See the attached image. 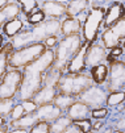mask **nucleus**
<instances>
[{
    "instance_id": "1",
    "label": "nucleus",
    "mask_w": 125,
    "mask_h": 133,
    "mask_svg": "<svg viewBox=\"0 0 125 133\" xmlns=\"http://www.w3.org/2000/svg\"><path fill=\"white\" fill-rule=\"evenodd\" d=\"M55 53L47 49L37 61L23 69V83L17 95L19 102L33 100V98L42 88L47 71L54 66Z\"/></svg>"
},
{
    "instance_id": "2",
    "label": "nucleus",
    "mask_w": 125,
    "mask_h": 133,
    "mask_svg": "<svg viewBox=\"0 0 125 133\" xmlns=\"http://www.w3.org/2000/svg\"><path fill=\"white\" fill-rule=\"evenodd\" d=\"M61 20H55V18H46V20L37 25V26H30V28H24L20 34H17L15 38L9 40L13 50L21 49L24 46L37 44L47 40L49 37H54L61 34Z\"/></svg>"
},
{
    "instance_id": "3",
    "label": "nucleus",
    "mask_w": 125,
    "mask_h": 133,
    "mask_svg": "<svg viewBox=\"0 0 125 133\" xmlns=\"http://www.w3.org/2000/svg\"><path fill=\"white\" fill-rule=\"evenodd\" d=\"M84 42V41H83ZM82 42V36H68V37H62L59 40L58 46L55 48V61H54V67L55 70L61 71L63 75L67 71V66L70 61L77 55V53L80 50L83 46Z\"/></svg>"
},
{
    "instance_id": "4",
    "label": "nucleus",
    "mask_w": 125,
    "mask_h": 133,
    "mask_svg": "<svg viewBox=\"0 0 125 133\" xmlns=\"http://www.w3.org/2000/svg\"><path fill=\"white\" fill-rule=\"evenodd\" d=\"M94 86V81L90 72L82 74H65L61 77L58 83V92L66 94L78 99L80 95Z\"/></svg>"
},
{
    "instance_id": "5",
    "label": "nucleus",
    "mask_w": 125,
    "mask_h": 133,
    "mask_svg": "<svg viewBox=\"0 0 125 133\" xmlns=\"http://www.w3.org/2000/svg\"><path fill=\"white\" fill-rule=\"evenodd\" d=\"M46 46L42 42L32 44L28 46H24L21 49L13 50L12 54L9 55V62L8 66L9 69H16V70H23L28 65L37 61L40 57L46 51Z\"/></svg>"
},
{
    "instance_id": "6",
    "label": "nucleus",
    "mask_w": 125,
    "mask_h": 133,
    "mask_svg": "<svg viewBox=\"0 0 125 133\" xmlns=\"http://www.w3.org/2000/svg\"><path fill=\"white\" fill-rule=\"evenodd\" d=\"M105 11L107 8L92 4V9L88 11L86 20L83 23V41H86L87 44H95L98 34L100 32V28L104 23V16H105Z\"/></svg>"
},
{
    "instance_id": "7",
    "label": "nucleus",
    "mask_w": 125,
    "mask_h": 133,
    "mask_svg": "<svg viewBox=\"0 0 125 133\" xmlns=\"http://www.w3.org/2000/svg\"><path fill=\"white\" fill-rule=\"evenodd\" d=\"M62 75L63 74L61 71L55 70L54 67H51L47 71L45 81H44V84H42V88L33 98V102L38 107L51 104L54 102L55 96L58 95V83H59V79H61Z\"/></svg>"
},
{
    "instance_id": "8",
    "label": "nucleus",
    "mask_w": 125,
    "mask_h": 133,
    "mask_svg": "<svg viewBox=\"0 0 125 133\" xmlns=\"http://www.w3.org/2000/svg\"><path fill=\"white\" fill-rule=\"evenodd\" d=\"M23 83V70L9 69L0 82V100L16 99Z\"/></svg>"
},
{
    "instance_id": "9",
    "label": "nucleus",
    "mask_w": 125,
    "mask_h": 133,
    "mask_svg": "<svg viewBox=\"0 0 125 133\" xmlns=\"http://www.w3.org/2000/svg\"><path fill=\"white\" fill-rule=\"evenodd\" d=\"M109 62V77L107 81V92L125 91V63L124 61H117L112 57H107Z\"/></svg>"
},
{
    "instance_id": "10",
    "label": "nucleus",
    "mask_w": 125,
    "mask_h": 133,
    "mask_svg": "<svg viewBox=\"0 0 125 133\" xmlns=\"http://www.w3.org/2000/svg\"><path fill=\"white\" fill-rule=\"evenodd\" d=\"M125 41V17L113 26L104 29L101 33V42L107 50H112Z\"/></svg>"
},
{
    "instance_id": "11",
    "label": "nucleus",
    "mask_w": 125,
    "mask_h": 133,
    "mask_svg": "<svg viewBox=\"0 0 125 133\" xmlns=\"http://www.w3.org/2000/svg\"><path fill=\"white\" fill-rule=\"evenodd\" d=\"M107 98H108V92H107L104 88H101L100 86L94 84L92 87L86 90L78 98V100H80L84 104H87L91 109H96V108L105 107Z\"/></svg>"
},
{
    "instance_id": "12",
    "label": "nucleus",
    "mask_w": 125,
    "mask_h": 133,
    "mask_svg": "<svg viewBox=\"0 0 125 133\" xmlns=\"http://www.w3.org/2000/svg\"><path fill=\"white\" fill-rule=\"evenodd\" d=\"M108 57L107 49L100 45V44H90L87 49V54H86V65L87 67H95L99 66L101 63H104V61Z\"/></svg>"
},
{
    "instance_id": "13",
    "label": "nucleus",
    "mask_w": 125,
    "mask_h": 133,
    "mask_svg": "<svg viewBox=\"0 0 125 133\" xmlns=\"http://www.w3.org/2000/svg\"><path fill=\"white\" fill-rule=\"evenodd\" d=\"M124 17H125V7H124V4L120 3V2L112 3L105 11L104 23H103L104 29H108V28L113 26L116 23H119Z\"/></svg>"
},
{
    "instance_id": "14",
    "label": "nucleus",
    "mask_w": 125,
    "mask_h": 133,
    "mask_svg": "<svg viewBox=\"0 0 125 133\" xmlns=\"http://www.w3.org/2000/svg\"><path fill=\"white\" fill-rule=\"evenodd\" d=\"M88 45L86 41L83 42V46L80 48V50L77 53V55L73 59L70 61L68 66H67V74H82L86 72L87 65H86V54H87V49Z\"/></svg>"
},
{
    "instance_id": "15",
    "label": "nucleus",
    "mask_w": 125,
    "mask_h": 133,
    "mask_svg": "<svg viewBox=\"0 0 125 133\" xmlns=\"http://www.w3.org/2000/svg\"><path fill=\"white\" fill-rule=\"evenodd\" d=\"M41 9L45 13V16L47 18H55L59 20L61 17L66 16V11H67V3L63 2H44L41 4Z\"/></svg>"
},
{
    "instance_id": "16",
    "label": "nucleus",
    "mask_w": 125,
    "mask_h": 133,
    "mask_svg": "<svg viewBox=\"0 0 125 133\" xmlns=\"http://www.w3.org/2000/svg\"><path fill=\"white\" fill-rule=\"evenodd\" d=\"M91 108L88 107L87 104H84L80 100H77L73 105L68 108V111L66 112V116L70 117L71 120L74 121H80V120H86L91 116Z\"/></svg>"
},
{
    "instance_id": "17",
    "label": "nucleus",
    "mask_w": 125,
    "mask_h": 133,
    "mask_svg": "<svg viewBox=\"0 0 125 133\" xmlns=\"http://www.w3.org/2000/svg\"><path fill=\"white\" fill-rule=\"evenodd\" d=\"M36 113H37L40 121H45V123H49V124H51L53 121H55L58 117L63 116V112L53 103L38 107V109H37Z\"/></svg>"
},
{
    "instance_id": "18",
    "label": "nucleus",
    "mask_w": 125,
    "mask_h": 133,
    "mask_svg": "<svg viewBox=\"0 0 125 133\" xmlns=\"http://www.w3.org/2000/svg\"><path fill=\"white\" fill-rule=\"evenodd\" d=\"M21 13L23 11L19 2H8V4L3 9H0V29H3V26L8 21L13 20L16 17H20Z\"/></svg>"
},
{
    "instance_id": "19",
    "label": "nucleus",
    "mask_w": 125,
    "mask_h": 133,
    "mask_svg": "<svg viewBox=\"0 0 125 133\" xmlns=\"http://www.w3.org/2000/svg\"><path fill=\"white\" fill-rule=\"evenodd\" d=\"M83 29V23L79 18H71V17H66L62 21L61 25V34L63 37H68V36H80Z\"/></svg>"
},
{
    "instance_id": "20",
    "label": "nucleus",
    "mask_w": 125,
    "mask_h": 133,
    "mask_svg": "<svg viewBox=\"0 0 125 133\" xmlns=\"http://www.w3.org/2000/svg\"><path fill=\"white\" fill-rule=\"evenodd\" d=\"M37 123H40L38 120V116H37V113H25V115L19 119V120H11L9 121V128L12 129H32Z\"/></svg>"
},
{
    "instance_id": "21",
    "label": "nucleus",
    "mask_w": 125,
    "mask_h": 133,
    "mask_svg": "<svg viewBox=\"0 0 125 133\" xmlns=\"http://www.w3.org/2000/svg\"><path fill=\"white\" fill-rule=\"evenodd\" d=\"M90 75L94 81V84H96V86L104 84V83H107L108 77H109V66L105 63H101L99 66L91 67Z\"/></svg>"
},
{
    "instance_id": "22",
    "label": "nucleus",
    "mask_w": 125,
    "mask_h": 133,
    "mask_svg": "<svg viewBox=\"0 0 125 133\" xmlns=\"http://www.w3.org/2000/svg\"><path fill=\"white\" fill-rule=\"evenodd\" d=\"M23 29H24V20L20 16V17H16V18H13V20L8 21L3 26V34L5 37H8L9 40H12L17 34H20L23 32Z\"/></svg>"
},
{
    "instance_id": "23",
    "label": "nucleus",
    "mask_w": 125,
    "mask_h": 133,
    "mask_svg": "<svg viewBox=\"0 0 125 133\" xmlns=\"http://www.w3.org/2000/svg\"><path fill=\"white\" fill-rule=\"evenodd\" d=\"M12 51H13V48L9 41L5 42L4 46L2 48V50H0V82L4 78L7 71L9 70L8 62H9V55L12 54Z\"/></svg>"
},
{
    "instance_id": "24",
    "label": "nucleus",
    "mask_w": 125,
    "mask_h": 133,
    "mask_svg": "<svg viewBox=\"0 0 125 133\" xmlns=\"http://www.w3.org/2000/svg\"><path fill=\"white\" fill-rule=\"evenodd\" d=\"M88 5H90V3H88L87 0H74V2H68L67 3L66 17L77 18L78 16H80L87 9Z\"/></svg>"
},
{
    "instance_id": "25",
    "label": "nucleus",
    "mask_w": 125,
    "mask_h": 133,
    "mask_svg": "<svg viewBox=\"0 0 125 133\" xmlns=\"http://www.w3.org/2000/svg\"><path fill=\"white\" fill-rule=\"evenodd\" d=\"M77 100H78V99H75L74 96H70V95H66V94H61V92H58V95L55 96V99H54V102H53V104L57 105L62 112H67L68 108L73 105Z\"/></svg>"
},
{
    "instance_id": "26",
    "label": "nucleus",
    "mask_w": 125,
    "mask_h": 133,
    "mask_svg": "<svg viewBox=\"0 0 125 133\" xmlns=\"http://www.w3.org/2000/svg\"><path fill=\"white\" fill-rule=\"evenodd\" d=\"M71 125H73V120L70 117L61 116L50 124V133H65Z\"/></svg>"
},
{
    "instance_id": "27",
    "label": "nucleus",
    "mask_w": 125,
    "mask_h": 133,
    "mask_svg": "<svg viewBox=\"0 0 125 133\" xmlns=\"http://www.w3.org/2000/svg\"><path fill=\"white\" fill-rule=\"evenodd\" d=\"M125 102V91H116V92H109L108 98H107V107L109 108H116L119 105H122Z\"/></svg>"
},
{
    "instance_id": "28",
    "label": "nucleus",
    "mask_w": 125,
    "mask_h": 133,
    "mask_svg": "<svg viewBox=\"0 0 125 133\" xmlns=\"http://www.w3.org/2000/svg\"><path fill=\"white\" fill-rule=\"evenodd\" d=\"M46 18H47V17L45 16V13L42 12V9H41V7H40L38 9L33 11L30 15L26 16V23H28L29 26H37V25L42 24Z\"/></svg>"
},
{
    "instance_id": "29",
    "label": "nucleus",
    "mask_w": 125,
    "mask_h": 133,
    "mask_svg": "<svg viewBox=\"0 0 125 133\" xmlns=\"http://www.w3.org/2000/svg\"><path fill=\"white\" fill-rule=\"evenodd\" d=\"M19 4H20L21 11H23V15H25V17L28 15H30L33 11L40 8L38 2H36V0H19Z\"/></svg>"
},
{
    "instance_id": "30",
    "label": "nucleus",
    "mask_w": 125,
    "mask_h": 133,
    "mask_svg": "<svg viewBox=\"0 0 125 133\" xmlns=\"http://www.w3.org/2000/svg\"><path fill=\"white\" fill-rule=\"evenodd\" d=\"M16 103L15 99H4V100H0V116L2 117H7L9 116L13 108H15Z\"/></svg>"
},
{
    "instance_id": "31",
    "label": "nucleus",
    "mask_w": 125,
    "mask_h": 133,
    "mask_svg": "<svg viewBox=\"0 0 125 133\" xmlns=\"http://www.w3.org/2000/svg\"><path fill=\"white\" fill-rule=\"evenodd\" d=\"M82 133H90L92 132V123L90 119H86V120H80V121H74L73 123Z\"/></svg>"
},
{
    "instance_id": "32",
    "label": "nucleus",
    "mask_w": 125,
    "mask_h": 133,
    "mask_svg": "<svg viewBox=\"0 0 125 133\" xmlns=\"http://www.w3.org/2000/svg\"><path fill=\"white\" fill-rule=\"evenodd\" d=\"M108 108L107 107H103V108H96V109H92L91 111V117L94 120H105L107 116H108Z\"/></svg>"
},
{
    "instance_id": "33",
    "label": "nucleus",
    "mask_w": 125,
    "mask_h": 133,
    "mask_svg": "<svg viewBox=\"0 0 125 133\" xmlns=\"http://www.w3.org/2000/svg\"><path fill=\"white\" fill-rule=\"evenodd\" d=\"M29 133H50V124L45 121H40L29 130Z\"/></svg>"
},
{
    "instance_id": "34",
    "label": "nucleus",
    "mask_w": 125,
    "mask_h": 133,
    "mask_svg": "<svg viewBox=\"0 0 125 133\" xmlns=\"http://www.w3.org/2000/svg\"><path fill=\"white\" fill-rule=\"evenodd\" d=\"M24 115H25L24 107H23L21 102H19V103L15 105V108H13V111H12V113H11V119H12V120H19V119H21Z\"/></svg>"
},
{
    "instance_id": "35",
    "label": "nucleus",
    "mask_w": 125,
    "mask_h": 133,
    "mask_svg": "<svg viewBox=\"0 0 125 133\" xmlns=\"http://www.w3.org/2000/svg\"><path fill=\"white\" fill-rule=\"evenodd\" d=\"M21 104L24 107L25 113H34V112H37V109H38V105L36 104L33 100H25V102H21Z\"/></svg>"
},
{
    "instance_id": "36",
    "label": "nucleus",
    "mask_w": 125,
    "mask_h": 133,
    "mask_svg": "<svg viewBox=\"0 0 125 133\" xmlns=\"http://www.w3.org/2000/svg\"><path fill=\"white\" fill-rule=\"evenodd\" d=\"M58 44H59L58 36L49 37L47 40H45V41H44V45L46 46V49H50V50H55V48L58 46Z\"/></svg>"
},
{
    "instance_id": "37",
    "label": "nucleus",
    "mask_w": 125,
    "mask_h": 133,
    "mask_svg": "<svg viewBox=\"0 0 125 133\" xmlns=\"http://www.w3.org/2000/svg\"><path fill=\"white\" fill-rule=\"evenodd\" d=\"M113 129L125 133V116H121V117H119V119L115 121V124H113Z\"/></svg>"
},
{
    "instance_id": "38",
    "label": "nucleus",
    "mask_w": 125,
    "mask_h": 133,
    "mask_svg": "<svg viewBox=\"0 0 125 133\" xmlns=\"http://www.w3.org/2000/svg\"><path fill=\"white\" fill-rule=\"evenodd\" d=\"M104 127V120H94L92 123V132H99Z\"/></svg>"
},
{
    "instance_id": "39",
    "label": "nucleus",
    "mask_w": 125,
    "mask_h": 133,
    "mask_svg": "<svg viewBox=\"0 0 125 133\" xmlns=\"http://www.w3.org/2000/svg\"><path fill=\"white\" fill-rule=\"evenodd\" d=\"M122 53H124V49H122V48H120V46H117V48L112 49V50H111V53H109L108 55H109V57H112V58H115V59H116L117 57H120V55H121Z\"/></svg>"
},
{
    "instance_id": "40",
    "label": "nucleus",
    "mask_w": 125,
    "mask_h": 133,
    "mask_svg": "<svg viewBox=\"0 0 125 133\" xmlns=\"http://www.w3.org/2000/svg\"><path fill=\"white\" fill-rule=\"evenodd\" d=\"M65 133H82V132H80V130H79V129H78L74 124H73V125H71V127H70V128L65 132Z\"/></svg>"
},
{
    "instance_id": "41",
    "label": "nucleus",
    "mask_w": 125,
    "mask_h": 133,
    "mask_svg": "<svg viewBox=\"0 0 125 133\" xmlns=\"http://www.w3.org/2000/svg\"><path fill=\"white\" fill-rule=\"evenodd\" d=\"M8 133H29V130H26V129H12Z\"/></svg>"
},
{
    "instance_id": "42",
    "label": "nucleus",
    "mask_w": 125,
    "mask_h": 133,
    "mask_svg": "<svg viewBox=\"0 0 125 133\" xmlns=\"http://www.w3.org/2000/svg\"><path fill=\"white\" fill-rule=\"evenodd\" d=\"M8 132H9V125L0 127V133H8Z\"/></svg>"
},
{
    "instance_id": "43",
    "label": "nucleus",
    "mask_w": 125,
    "mask_h": 133,
    "mask_svg": "<svg viewBox=\"0 0 125 133\" xmlns=\"http://www.w3.org/2000/svg\"><path fill=\"white\" fill-rule=\"evenodd\" d=\"M4 44H5V42H4V37H3L2 33H0V50H2V48L4 46Z\"/></svg>"
},
{
    "instance_id": "44",
    "label": "nucleus",
    "mask_w": 125,
    "mask_h": 133,
    "mask_svg": "<svg viewBox=\"0 0 125 133\" xmlns=\"http://www.w3.org/2000/svg\"><path fill=\"white\" fill-rule=\"evenodd\" d=\"M8 4V2H7V0H0V9H3L5 5Z\"/></svg>"
},
{
    "instance_id": "45",
    "label": "nucleus",
    "mask_w": 125,
    "mask_h": 133,
    "mask_svg": "<svg viewBox=\"0 0 125 133\" xmlns=\"http://www.w3.org/2000/svg\"><path fill=\"white\" fill-rule=\"evenodd\" d=\"M4 125H7V124H5V117L0 116V127H4Z\"/></svg>"
},
{
    "instance_id": "46",
    "label": "nucleus",
    "mask_w": 125,
    "mask_h": 133,
    "mask_svg": "<svg viewBox=\"0 0 125 133\" xmlns=\"http://www.w3.org/2000/svg\"><path fill=\"white\" fill-rule=\"evenodd\" d=\"M121 48H122V49H124V50H125V41H124V42H122V46H121Z\"/></svg>"
},
{
    "instance_id": "47",
    "label": "nucleus",
    "mask_w": 125,
    "mask_h": 133,
    "mask_svg": "<svg viewBox=\"0 0 125 133\" xmlns=\"http://www.w3.org/2000/svg\"><path fill=\"white\" fill-rule=\"evenodd\" d=\"M113 133H124V132H120V130H113Z\"/></svg>"
},
{
    "instance_id": "48",
    "label": "nucleus",
    "mask_w": 125,
    "mask_h": 133,
    "mask_svg": "<svg viewBox=\"0 0 125 133\" xmlns=\"http://www.w3.org/2000/svg\"><path fill=\"white\" fill-rule=\"evenodd\" d=\"M90 133H96V132H90Z\"/></svg>"
},
{
    "instance_id": "49",
    "label": "nucleus",
    "mask_w": 125,
    "mask_h": 133,
    "mask_svg": "<svg viewBox=\"0 0 125 133\" xmlns=\"http://www.w3.org/2000/svg\"><path fill=\"white\" fill-rule=\"evenodd\" d=\"M124 63H125V58H124Z\"/></svg>"
}]
</instances>
